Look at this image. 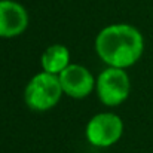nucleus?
I'll return each instance as SVG.
<instances>
[{
	"instance_id": "nucleus-5",
	"label": "nucleus",
	"mask_w": 153,
	"mask_h": 153,
	"mask_svg": "<svg viewBox=\"0 0 153 153\" xmlns=\"http://www.w3.org/2000/svg\"><path fill=\"white\" fill-rule=\"evenodd\" d=\"M58 77L62 92L70 98L82 100L95 91L97 77H94V74L82 64H70L58 74Z\"/></svg>"
},
{
	"instance_id": "nucleus-2",
	"label": "nucleus",
	"mask_w": 153,
	"mask_h": 153,
	"mask_svg": "<svg viewBox=\"0 0 153 153\" xmlns=\"http://www.w3.org/2000/svg\"><path fill=\"white\" fill-rule=\"evenodd\" d=\"M59 77L46 71L34 74L24 89V101L34 111H48L53 108L62 97Z\"/></svg>"
},
{
	"instance_id": "nucleus-3",
	"label": "nucleus",
	"mask_w": 153,
	"mask_h": 153,
	"mask_svg": "<svg viewBox=\"0 0 153 153\" xmlns=\"http://www.w3.org/2000/svg\"><path fill=\"white\" fill-rule=\"evenodd\" d=\"M95 92L107 107H117L125 102L131 92V80L126 70L107 65L97 77Z\"/></svg>"
},
{
	"instance_id": "nucleus-7",
	"label": "nucleus",
	"mask_w": 153,
	"mask_h": 153,
	"mask_svg": "<svg viewBox=\"0 0 153 153\" xmlns=\"http://www.w3.org/2000/svg\"><path fill=\"white\" fill-rule=\"evenodd\" d=\"M70 64H71L70 51L65 45H61V43H53L51 46H48L40 56L42 70L51 74H56V76Z\"/></svg>"
},
{
	"instance_id": "nucleus-4",
	"label": "nucleus",
	"mask_w": 153,
	"mask_h": 153,
	"mask_svg": "<svg viewBox=\"0 0 153 153\" xmlns=\"http://www.w3.org/2000/svg\"><path fill=\"white\" fill-rule=\"evenodd\" d=\"M86 140L91 146L105 149L116 144L123 135V120L111 111L94 114L86 123Z\"/></svg>"
},
{
	"instance_id": "nucleus-1",
	"label": "nucleus",
	"mask_w": 153,
	"mask_h": 153,
	"mask_svg": "<svg viewBox=\"0 0 153 153\" xmlns=\"http://www.w3.org/2000/svg\"><path fill=\"white\" fill-rule=\"evenodd\" d=\"M94 46L105 65L128 68L143 56L144 37L131 24H110L97 34Z\"/></svg>"
},
{
	"instance_id": "nucleus-6",
	"label": "nucleus",
	"mask_w": 153,
	"mask_h": 153,
	"mask_svg": "<svg viewBox=\"0 0 153 153\" xmlns=\"http://www.w3.org/2000/svg\"><path fill=\"white\" fill-rule=\"evenodd\" d=\"M27 9L15 0H0V37L13 39L21 36L28 27Z\"/></svg>"
}]
</instances>
